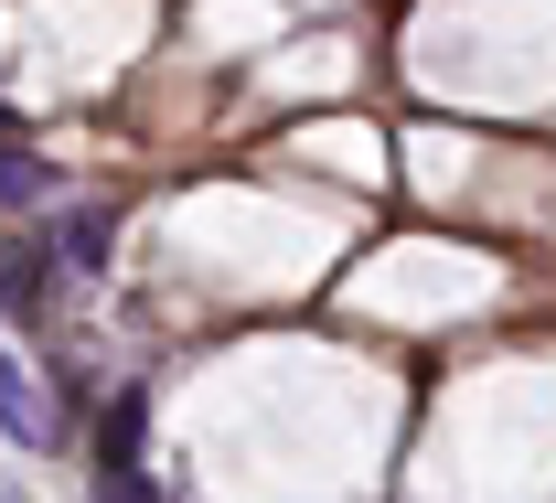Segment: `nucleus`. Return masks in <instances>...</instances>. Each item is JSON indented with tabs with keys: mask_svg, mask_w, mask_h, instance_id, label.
Here are the masks:
<instances>
[{
	"mask_svg": "<svg viewBox=\"0 0 556 503\" xmlns=\"http://www.w3.org/2000/svg\"><path fill=\"white\" fill-rule=\"evenodd\" d=\"M0 429H11V439H54V397H43L11 354H0Z\"/></svg>",
	"mask_w": 556,
	"mask_h": 503,
	"instance_id": "obj_2",
	"label": "nucleus"
},
{
	"mask_svg": "<svg viewBox=\"0 0 556 503\" xmlns=\"http://www.w3.org/2000/svg\"><path fill=\"white\" fill-rule=\"evenodd\" d=\"M97 493H108V503H150V482H139V397H118V407H108V450H97Z\"/></svg>",
	"mask_w": 556,
	"mask_h": 503,
	"instance_id": "obj_1",
	"label": "nucleus"
},
{
	"mask_svg": "<svg viewBox=\"0 0 556 503\" xmlns=\"http://www.w3.org/2000/svg\"><path fill=\"white\" fill-rule=\"evenodd\" d=\"M0 129H11V108H0Z\"/></svg>",
	"mask_w": 556,
	"mask_h": 503,
	"instance_id": "obj_4",
	"label": "nucleus"
},
{
	"mask_svg": "<svg viewBox=\"0 0 556 503\" xmlns=\"http://www.w3.org/2000/svg\"><path fill=\"white\" fill-rule=\"evenodd\" d=\"M11 204H43V161L33 150H0V215Z\"/></svg>",
	"mask_w": 556,
	"mask_h": 503,
	"instance_id": "obj_3",
	"label": "nucleus"
},
{
	"mask_svg": "<svg viewBox=\"0 0 556 503\" xmlns=\"http://www.w3.org/2000/svg\"><path fill=\"white\" fill-rule=\"evenodd\" d=\"M0 503H11V493H0Z\"/></svg>",
	"mask_w": 556,
	"mask_h": 503,
	"instance_id": "obj_5",
	"label": "nucleus"
}]
</instances>
